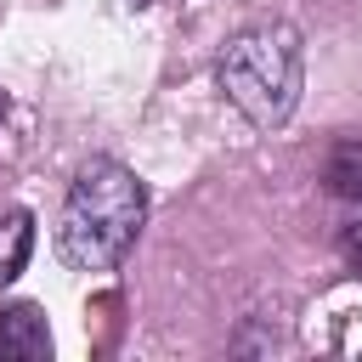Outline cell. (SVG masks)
Returning a JSON list of instances; mask_svg holds the SVG:
<instances>
[{
	"label": "cell",
	"mask_w": 362,
	"mask_h": 362,
	"mask_svg": "<svg viewBox=\"0 0 362 362\" xmlns=\"http://www.w3.org/2000/svg\"><path fill=\"white\" fill-rule=\"evenodd\" d=\"M147 226V181L107 153H90L57 209L51 249L68 272H113Z\"/></svg>",
	"instance_id": "cell-1"
},
{
	"label": "cell",
	"mask_w": 362,
	"mask_h": 362,
	"mask_svg": "<svg viewBox=\"0 0 362 362\" xmlns=\"http://www.w3.org/2000/svg\"><path fill=\"white\" fill-rule=\"evenodd\" d=\"M215 90L255 130L288 124L294 107H300V90H305V40H300V28L283 23V17L238 28L215 51Z\"/></svg>",
	"instance_id": "cell-2"
},
{
	"label": "cell",
	"mask_w": 362,
	"mask_h": 362,
	"mask_svg": "<svg viewBox=\"0 0 362 362\" xmlns=\"http://www.w3.org/2000/svg\"><path fill=\"white\" fill-rule=\"evenodd\" d=\"M0 362H51V322L34 300L0 305Z\"/></svg>",
	"instance_id": "cell-3"
},
{
	"label": "cell",
	"mask_w": 362,
	"mask_h": 362,
	"mask_svg": "<svg viewBox=\"0 0 362 362\" xmlns=\"http://www.w3.org/2000/svg\"><path fill=\"white\" fill-rule=\"evenodd\" d=\"M317 187L339 204H362V136H334L322 164H317Z\"/></svg>",
	"instance_id": "cell-4"
},
{
	"label": "cell",
	"mask_w": 362,
	"mask_h": 362,
	"mask_svg": "<svg viewBox=\"0 0 362 362\" xmlns=\"http://www.w3.org/2000/svg\"><path fill=\"white\" fill-rule=\"evenodd\" d=\"M34 255V209H6L0 215V288H11L28 272Z\"/></svg>",
	"instance_id": "cell-5"
},
{
	"label": "cell",
	"mask_w": 362,
	"mask_h": 362,
	"mask_svg": "<svg viewBox=\"0 0 362 362\" xmlns=\"http://www.w3.org/2000/svg\"><path fill=\"white\" fill-rule=\"evenodd\" d=\"M339 260L351 266V277H362V215L339 226Z\"/></svg>",
	"instance_id": "cell-6"
},
{
	"label": "cell",
	"mask_w": 362,
	"mask_h": 362,
	"mask_svg": "<svg viewBox=\"0 0 362 362\" xmlns=\"http://www.w3.org/2000/svg\"><path fill=\"white\" fill-rule=\"evenodd\" d=\"M6 107H11V96H6V90H0V119H6Z\"/></svg>",
	"instance_id": "cell-7"
},
{
	"label": "cell",
	"mask_w": 362,
	"mask_h": 362,
	"mask_svg": "<svg viewBox=\"0 0 362 362\" xmlns=\"http://www.w3.org/2000/svg\"><path fill=\"white\" fill-rule=\"evenodd\" d=\"M124 6H153V0H124Z\"/></svg>",
	"instance_id": "cell-8"
}]
</instances>
